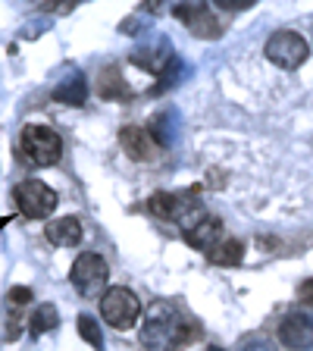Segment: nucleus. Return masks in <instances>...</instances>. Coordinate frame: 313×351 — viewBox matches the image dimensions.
<instances>
[{"label":"nucleus","instance_id":"obj_1","mask_svg":"<svg viewBox=\"0 0 313 351\" xmlns=\"http://www.w3.org/2000/svg\"><path fill=\"white\" fill-rule=\"evenodd\" d=\"M201 323L173 301H153L141 323V345L151 351H179L201 339Z\"/></svg>","mask_w":313,"mask_h":351},{"label":"nucleus","instance_id":"obj_2","mask_svg":"<svg viewBox=\"0 0 313 351\" xmlns=\"http://www.w3.org/2000/svg\"><path fill=\"white\" fill-rule=\"evenodd\" d=\"M63 157V138L51 125H22L19 132V160L35 169L53 167Z\"/></svg>","mask_w":313,"mask_h":351},{"label":"nucleus","instance_id":"obj_3","mask_svg":"<svg viewBox=\"0 0 313 351\" xmlns=\"http://www.w3.org/2000/svg\"><path fill=\"white\" fill-rule=\"evenodd\" d=\"M147 210H151L153 217H160V219L179 223V226H182V232L195 226L201 217H207L204 207L197 204V201H191L188 195H173V191H157V195H151Z\"/></svg>","mask_w":313,"mask_h":351},{"label":"nucleus","instance_id":"obj_4","mask_svg":"<svg viewBox=\"0 0 313 351\" xmlns=\"http://www.w3.org/2000/svg\"><path fill=\"white\" fill-rule=\"evenodd\" d=\"M107 279H110V267L97 251H85V254H79L75 263H73V270H69V282H73V289L79 295H85V298L101 295L103 285H107Z\"/></svg>","mask_w":313,"mask_h":351},{"label":"nucleus","instance_id":"obj_5","mask_svg":"<svg viewBox=\"0 0 313 351\" xmlns=\"http://www.w3.org/2000/svg\"><path fill=\"white\" fill-rule=\"evenodd\" d=\"M13 204L19 207L22 217L44 219V217H51L53 207H57V191L51 185H44L41 179H22L13 189Z\"/></svg>","mask_w":313,"mask_h":351},{"label":"nucleus","instance_id":"obj_6","mask_svg":"<svg viewBox=\"0 0 313 351\" xmlns=\"http://www.w3.org/2000/svg\"><path fill=\"white\" fill-rule=\"evenodd\" d=\"M263 53H266V60L276 63L279 69H298V66L307 63L310 47H307L304 35H298V32H273V35L266 38Z\"/></svg>","mask_w":313,"mask_h":351},{"label":"nucleus","instance_id":"obj_7","mask_svg":"<svg viewBox=\"0 0 313 351\" xmlns=\"http://www.w3.org/2000/svg\"><path fill=\"white\" fill-rule=\"evenodd\" d=\"M101 314L113 329H132L141 314V301L135 298L132 289L113 285V289H107L101 298Z\"/></svg>","mask_w":313,"mask_h":351},{"label":"nucleus","instance_id":"obj_8","mask_svg":"<svg viewBox=\"0 0 313 351\" xmlns=\"http://www.w3.org/2000/svg\"><path fill=\"white\" fill-rule=\"evenodd\" d=\"M119 145H123L125 157L135 163H153L160 160L163 154L160 138L151 129H145V125H123L119 129Z\"/></svg>","mask_w":313,"mask_h":351},{"label":"nucleus","instance_id":"obj_9","mask_svg":"<svg viewBox=\"0 0 313 351\" xmlns=\"http://www.w3.org/2000/svg\"><path fill=\"white\" fill-rule=\"evenodd\" d=\"M173 16L182 22V25H185V29H188L195 38L213 41V38L223 35V22L216 19L213 7H207V3H182V7L173 10Z\"/></svg>","mask_w":313,"mask_h":351},{"label":"nucleus","instance_id":"obj_10","mask_svg":"<svg viewBox=\"0 0 313 351\" xmlns=\"http://www.w3.org/2000/svg\"><path fill=\"white\" fill-rule=\"evenodd\" d=\"M32 301V292L25 285H16L10 289L7 298H3V339L7 342H16L22 336V323H25V304Z\"/></svg>","mask_w":313,"mask_h":351},{"label":"nucleus","instance_id":"obj_11","mask_svg":"<svg viewBox=\"0 0 313 351\" xmlns=\"http://www.w3.org/2000/svg\"><path fill=\"white\" fill-rule=\"evenodd\" d=\"M279 342L292 351L313 348V320L304 314H288L279 323Z\"/></svg>","mask_w":313,"mask_h":351},{"label":"nucleus","instance_id":"obj_12","mask_svg":"<svg viewBox=\"0 0 313 351\" xmlns=\"http://www.w3.org/2000/svg\"><path fill=\"white\" fill-rule=\"evenodd\" d=\"M185 241H188L195 251H204V254H210L213 248H216L219 241L226 239L223 235V219L219 217H201L191 229H185Z\"/></svg>","mask_w":313,"mask_h":351},{"label":"nucleus","instance_id":"obj_13","mask_svg":"<svg viewBox=\"0 0 313 351\" xmlns=\"http://www.w3.org/2000/svg\"><path fill=\"white\" fill-rule=\"evenodd\" d=\"M44 235H47V241L57 245V248H75L82 241V223L75 217L51 219V223L44 226Z\"/></svg>","mask_w":313,"mask_h":351},{"label":"nucleus","instance_id":"obj_14","mask_svg":"<svg viewBox=\"0 0 313 351\" xmlns=\"http://www.w3.org/2000/svg\"><path fill=\"white\" fill-rule=\"evenodd\" d=\"M97 95H101L103 101H123V97H129V85H125L119 66L101 69V75H97Z\"/></svg>","mask_w":313,"mask_h":351},{"label":"nucleus","instance_id":"obj_15","mask_svg":"<svg viewBox=\"0 0 313 351\" xmlns=\"http://www.w3.org/2000/svg\"><path fill=\"white\" fill-rule=\"evenodd\" d=\"M51 97L57 104H69V107H82L85 104V97H88V82L82 79L79 73L75 75H69V79H63L57 88L51 91Z\"/></svg>","mask_w":313,"mask_h":351},{"label":"nucleus","instance_id":"obj_16","mask_svg":"<svg viewBox=\"0 0 313 351\" xmlns=\"http://www.w3.org/2000/svg\"><path fill=\"white\" fill-rule=\"evenodd\" d=\"M207 257H210V263H216V267H238V263L245 261V245H241L238 239H223Z\"/></svg>","mask_w":313,"mask_h":351},{"label":"nucleus","instance_id":"obj_17","mask_svg":"<svg viewBox=\"0 0 313 351\" xmlns=\"http://www.w3.org/2000/svg\"><path fill=\"white\" fill-rule=\"evenodd\" d=\"M60 326V314L53 304H38L29 317V332L32 336H44V332H51V329Z\"/></svg>","mask_w":313,"mask_h":351},{"label":"nucleus","instance_id":"obj_18","mask_svg":"<svg viewBox=\"0 0 313 351\" xmlns=\"http://www.w3.org/2000/svg\"><path fill=\"white\" fill-rule=\"evenodd\" d=\"M79 336L85 339L91 348H97V351L103 348V332H101V326H97V320L91 314H82L79 317Z\"/></svg>","mask_w":313,"mask_h":351},{"label":"nucleus","instance_id":"obj_19","mask_svg":"<svg viewBox=\"0 0 313 351\" xmlns=\"http://www.w3.org/2000/svg\"><path fill=\"white\" fill-rule=\"evenodd\" d=\"M235 351H276V342L266 332H251V336L241 339Z\"/></svg>","mask_w":313,"mask_h":351},{"label":"nucleus","instance_id":"obj_20","mask_svg":"<svg viewBox=\"0 0 313 351\" xmlns=\"http://www.w3.org/2000/svg\"><path fill=\"white\" fill-rule=\"evenodd\" d=\"M213 7L223 10V13H241V10H251V7H254V0H216Z\"/></svg>","mask_w":313,"mask_h":351},{"label":"nucleus","instance_id":"obj_21","mask_svg":"<svg viewBox=\"0 0 313 351\" xmlns=\"http://www.w3.org/2000/svg\"><path fill=\"white\" fill-rule=\"evenodd\" d=\"M44 13H73L75 3L73 0H60V3H41Z\"/></svg>","mask_w":313,"mask_h":351},{"label":"nucleus","instance_id":"obj_22","mask_svg":"<svg viewBox=\"0 0 313 351\" xmlns=\"http://www.w3.org/2000/svg\"><path fill=\"white\" fill-rule=\"evenodd\" d=\"M298 295H301V301H304V304H313V279H307V282H301Z\"/></svg>","mask_w":313,"mask_h":351},{"label":"nucleus","instance_id":"obj_23","mask_svg":"<svg viewBox=\"0 0 313 351\" xmlns=\"http://www.w3.org/2000/svg\"><path fill=\"white\" fill-rule=\"evenodd\" d=\"M207 351H223V348H216V345H210V348H207Z\"/></svg>","mask_w":313,"mask_h":351}]
</instances>
